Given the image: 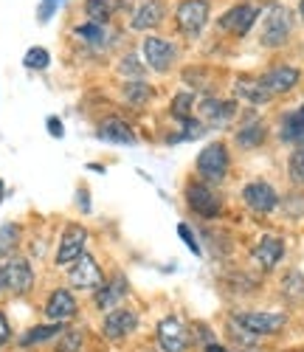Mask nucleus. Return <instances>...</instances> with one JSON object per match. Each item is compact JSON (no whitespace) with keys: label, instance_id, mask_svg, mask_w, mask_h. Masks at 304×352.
<instances>
[{"label":"nucleus","instance_id":"obj_26","mask_svg":"<svg viewBox=\"0 0 304 352\" xmlns=\"http://www.w3.org/2000/svg\"><path fill=\"white\" fill-rule=\"evenodd\" d=\"M149 96H152V87H149L146 82H141V79H130V82H124V99H127L130 104L141 107V104H146Z\"/></svg>","mask_w":304,"mask_h":352},{"label":"nucleus","instance_id":"obj_2","mask_svg":"<svg viewBox=\"0 0 304 352\" xmlns=\"http://www.w3.org/2000/svg\"><path fill=\"white\" fill-rule=\"evenodd\" d=\"M228 166H231V158H228V146L223 141L208 144L197 155V175L206 184H220L228 175Z\"/></svg>","mask_w":304,"mask_h":352},{"label":"nucleus","instance_id":"obj_17","mask_svg":"<svg viewBox=\"0 0 304 352\" xmlns=\"http://www.w3.org/2000/svg\"><path fill=\"white\" fill-rule=\"evenodd\" d=\"M164 0H141V3L133 9L130 25L135 32H146V28H155L164 20Z\"/></svg>","mask_w":304,"mask_h":352},{"label":"nucleus","instance_id":"obj_13","mask_svg":"<svg viewBox=\"0 0 304 352\" xmlns=\"http://www.w3.org/2000/svg\"><path fill=\"white\" fill-rule=\"evenodd\" d=\"M175 56H177V48H175L169 40H164V37H146V40H144V60H146V68L164 74V71H169V65H172Z\"/></svg>","mask_w":304,"mask_h":352},{"label":"nucleus","instance_id":"obj_20","mask_svg":"<svg viewBox=\"0 0 304 352\" xmlns=\"http://www.w3.org/2000/svg\"><path fill=\"white\" fill-rule=\"evenodd\" d=\"M124 296H127V282H124V276H116V282H105L94 293V302L99 310H107V307H116Z\"/></svg>","mask_w":304,"mask_h":352},{"label":"nucleus","instance_id":"obj_25","mask_svg":"<svg viewBox=\"0 0 304 352\" xmlns=\"http://www.w3.org/2000/svg\"><path fill=\"white\" fill-rule=\"evenodd\" d=\"M65 327L59 324V321H54V324H43V327H34V330H28L23 338H20V344L23 346H32V344H40V341H48V338H56L59 333H63Z\"/></svg>","mask_w":304,"mask_h":352},{"label":"nucleus","instance_id":"obj_40","mask_svg":"<svg viewBox=\"0 0 304 352\" xmlns=\"http://www.w3.org/2000/svg\"><path fill=\"white\" fill-rule=\"evenodd\" d=\"M298 14H301V20H304V0H301V6H298Z\"/></svg>","mask_w":304,"mask_h":352},{"label":"nucleus","instance_id":"obj_21","mask_svg":"<svg viewBox=\"0 0 304 352\" xmlns=\"http://www.w3.org/2000/svg\"><path fill=\"white\" fill-rule=\"evenodd\" d=\"M237 94L246 102H251V104H265L270 99V91L262 85V79H248V76L237 79Z\"/></svg>","mask_w":304,"mask_h":352},{"label":"nucleus","instance_id":"obj_8","mask_svg":"<svg viewBox=\"0 0 304 352\" xmlns=\"http://www.w3.org/2000/svg\"><path fill=\"white\" fill-rule=\"evenodd\" d=\"M257 17H259V6H254V3H237V6H231L223 17H220V28L223 32H228V34H237V37H246L248 32H251V25L257 23Z\"/></svg>","mask_w":304,"mask_h":352},{"label":"nucleus","instance_id":"obj_12","mask_svg":"<svg viewBox=\"0 0 304 352\" xmlns=\"http://www.w3.org/2000/svg\"><path fill=\"white\" fill-rule=\"evenodd\" d=\"M242 200H246L248 209H254L259 214H268V212H273L279 206L276 189H273L270 184H265V181H251V184L242 186Z\"/></svg>","mask_w":304,"mask_h":352},{"label":"nucleus","instance_id":"obj_11","mask_svg":"<svg viewBox=\"0 0 304 352\" xmlns=\"http://www.w3.org/2000/svg\"><path fill=\"white\" fill-rule=\"evenodd\" d=\"M3 279H6V290H12L14 296H25V293L34 287V271L28 265V259H23V256H12L6 262Z\"/></svg>","mask_w":304,"mask_h":352},{"label":"nucleus","instance_id":"obj_29","mask_svg":"<svg viewBox=\"0 0 304 352\" xmlns=\"http://www.w3.org/2000/svg\"><path fill=\"white\" fill-rule=\"evenodd\" d=\"M192 104H195V96L192 94H177L172 99V116H175V119H180V122L192 119Z\"/></svg>","mask_w":304,"mask_h":352},{"label":"nucleus","instance_id":"obj_10","mask_svg":"<svg viewBox=\"0 0 304 352\" xmlns=\"http://www.w3.org/2000/svg\"><path fill=\"white\" fill-rule=\"evenodd\" d=\"M158 344L164 352H186L189 349V330L184 327V321L166 316L158 321Z\"/></svg>","mask_w":304,"mask_h":352},{"label":"nucleus","instance_id":"obj_4","mask_svg":"<svg viewBox=\"0 0 304 352\" xmlns=\"http://www.w3.org/2000/svg\"><path fill=\"white\" fill-rule=\"evenodd\" d=\"M186 203H189V209L203 220H215L223 209V200L215 195V189L206 186V184H197V181H192L186 186Z\"/></svg>","mask_w":304,"mask_h":352},{"label":"nucleus","instance_id":"obj_15","mask_svg":"<svg viewBox=\"0 0 304 352\" xmlns=\"http://www.w3.org/2000/svg\"><path fill=\"white\" fill-rule=\"evenodd\" d=\"M251 256H254L257 265H259V268H265V271L276 268L279 262H282V256H285V243H282V237H273V234H265V237L254 245Z\"/></svg>","mask_w":304,"mask_h":352},{"label":"nucleus","instance_id":"obj_18","mask_svg":"<svg viewBox=\"0 0 304 352\" xmlns=\"http://www.w3.org/2000/svg\"><path fill=\"white\" fill-rule=\"evenodd\" d=\"M99 138L110 141V144H135L133 127L124 119H116V116H110V119H105L99 124Z\"/></svg>","mask_w":304,"mask_h":352},{"label":"nucleus","instance_id":"obj_31","mask_svg":"<svg viewBox=\"0 0 304 352\" xmlns=\"http://www.w3.org/2000/svg\"><path fill=\"white\" fill-rule=\"evenodd\" d=\"M79 40H85V43H90V45H102L105 40V32H102V25H96V23H85V25H76V32H74Z\"/></svg>","mask_w":304,"mask_h":352},{"label":"nucleus","instance_id":"obj_36","mask_svg":"<svg viewBox=\"0 0 304 352\" xmlns=\"http://www.w3.org/2000/svg\"><path fill=\"white\" fill-rule=\"evenodd\" d=\"M9 336H12L9 321H6V316H3V313H0V346H3V344L9 341Z\"/></svg>","mask_w":304,"mask_h":352},{"label":"nucleus","instance_id":"obj_24","mask_svg":"<svg viewBox=\"0 0 304 352\" xmlns=\"http://www.w3.org/2000/svg\"><path fill=\"white\" fill-rule=\"evenodd\" d=\"M113 9H116L113 0H85V12L90 23H96V25H105L113 17Z\"/></svg>","mask_w":304,"mask_h":352},{"label":"nucleus","instance_id":"obj_23","mask_svg":"<svg viewBox=\"0 0 304 352\" xmlns=\"http://www.w3.org/2000/svg\"><path fill=\"white\" fill-rule=\"evenodd\" d=\"M265 141V127L262 122H248V124H242V130L237 133V144L239 146H246V150H254V146H259Z\"/></svg>","mask_w":304,"mask_h":352},{"label":"nucleus","instance_id":"obj_6","mask_svg":"<svg viewBox=\"0 0 304 352\" xmlns=\"http://www.w3.org/2000/svg\"><path fill=\"white\" fill-rule=\"evenodd\" d=\"M68 282L76 287V290H90V293H96L102 285H105V274L99 268V262L85 254L79 256L74 265H71V274H68Z\"/></svg>","mask_w":304,"mask_h":352},{"label":"nucleus","instance_id":"obj_5","mask_svg":"<svg viewBox=\"0 0 304 352\" xmlns=\"http://www.w3.org/2000/svg\"><path fill=\"white\" fill-rule=\"evenodd\" d=\"M175 20L186 37H197L208 23V0H184L175 12Z\"/></svg>","mask_w":304,"mask_h":352},{"label":"nucleus","instance_id":"obj_28","mask_svg":"<svg viewBox=\"0 0 304 352\" xmlns=\"http://www.w3.org/2000/svg\"><path fill=\"white\" fill-rule=\"evenodd\" d=\"M82 330H63L59 333V341H56V352H79L82 349Z\"/></svg>","mask_w":304,"mask_h":352},{"label":"nucleus","instance_id":"obj_27","mask_svg":"<svg viewBox=\"0 0 304 352\" xmlns=\"http://www.w3.org/2000/svg\"><path fill=\"white\" fill-rule=\"evenodd\" d=\"M20 243V226L14 223H6L0 226V256H9Z\"/></svg>","mask_w":304,"mask_h":352},{"label":"nucleus","instance_id":"obj_19","mask_svg":"<svg viewBox=\"0 0 304 352\" xmlns=\"http://www.w3.org/2000/svg\"><path fill=\"white\" fill-rule=\"evenodd\" d=\"M200 113H203L206 124H211V127H223V124H228V122L234 119L237 107H234V102H217V99H206V102L200 104Z\"/></svg>","mask_w":304,"mask_h":352},{"label":"nucleus","instance_id":"obj_32","mask_svg":"<svg viewBox=\"0 0 304 352\" xmlns=\"http://www.w3.org/2000/svg\"><path fill=\"white\" fill-rule=\"evenodd\" d=\"M290 178L296 184H304V146L290 155Z\"/></svg>","mask_w":304,"mask_h":352},{"label":"nucleus","instance_id":"obj_16","mask_svg":"<svg viewBox=\"0 0 304 352\" xmlns=\"http://www.w3.org/2000/svg\"><path fill=\"white\" fill-rule=\"evenodd\" d=\"M298 79H301L298 68H293V65H276V68H270V71L262 76V85L268 87L270 96H273V94H287V91H293V87L298 85Z\"/></svg>","mask_w":304,"mask_h":352},{"label":"nucleus","instance_id":"obj_33","mask_svg":"<svg viewBox=\"0 0 304 352\" xmlns=\"http://www.w3.org/2000/svg\"><path fill=\"white\" fill-rule=\"evenodd\" d=\"M135 60H138V56H133V54H127V56H124V60H121V63H118V71H121V74H124V76H133V79H141V74H144V68H141V65H138Z\"/></svg>","mask_w":304,"mask_h":352},{"label":"nucleus","instance_id":"obj_39","mask_svg":"<svg viewBox=\"0 0 304 352\" xmlns=\"http://www.w3.org/2000/svg\"><path fill=\"white\" fill-rule=\"evenodd\" d=\"M6 287V279H3V268H0V290Z\"/></svg>","mask_w":304,"mask_h":352},{"label":"nucleus","instance_id":"obj_7","mask_svg":"<svg viewBox=\"0 0 304 352\" xmlns=\"http://www.w3.org/2000/svg\"><path fill=\"white\" fill-rule=\"evenodd\" d=\"M85 243H87L85 226H76V223L65 226L63 237H59V248H56V265L59 268L74 265V262L82 256V251H85Z\"/></svg>","mask_w":304,"mask_h":352},{"label":"nucleus","instance_id":"obj_38","mask_svg":"<svg viewBox=\"0 0 304 352\" xmlns=\"http://www.w3.org/2000/svg\"><path fill=\"white\" fill-rule=\"evenodd\" d=\"M206 352H226V349H223V346H217V344H208V349H206Z\"/></svg>","mask_w":304,"mask_h":352},{"label":"nucleus","instance_id":"obj_9","mask_svg":"<svg viewBox=\"0 0 304 352\" xmlns=\"http://www.w3.org/2000/svg\"><path fill=\"white\" fill-rule=\"evenodd\" d=\"M135 327H138V313L130 310V307H116V310H110V313L105 316V321H102V333H105V338H110V341H121V338L133 336Z\"/></svg>","mask_w":304,"mask_h":352},{"label":"nucleus","instance_id":"obj_41","mask_svg":"<svg viewBox=\"0 0 304 352\" xmlns=\"http://www.w3.org/2000/svg\"><path fill=\"white\" fill-rule=\"evenodd\" d=\"M0 200H3V181H0Z\"/></svg>","mask_w":304,"mask_h":352},{"label":"nucleus","instance_id":"obj_37","mask_svg":"<svg viewBox=\"0 0 304 352\" xmlns=\"http://www.w3.org/2000/svg\"><path fill=\"white\" fill-rule=\"evenodd\" d=\"M48 130H51V135H63V127H59V119H54V116H51V119H48Z\"/></svg>","mask_w":304,"mask_h":352},{"label":"nucleus","instance_id":"obj_35","mask_svg":"<svg viewBox=\"0 0 304 352\" xmlns=\"http://www.w3.org/2000/svg\"><path fill=\"white\" fill-rule=\"evenodd\" d=\"M177 234H180V237H184V243L189 245V251H192V254H200V245L195 243V234L189 231V226L180 223V226H177Z\"/></svg>","mask_w":304,"mask_h":352},{"label":"nucleus","instance_id":"obj_3","mask_svg":"<svg viewBox=\"0 0 304 352\" xmlns=\"http://www.w3.org/2000/svg\"><path fill=\"white\" fill-rule=\"evenodd\" d=\"M285 316L282 313H234V324L242 327L246 333L251 336H273V333H279L285 327Z\"/></svg>","mask_w":304,"mask_h":352},{"label":"nucleus","instance_id":"obj_14","mask_svg":"<svg viewBox=\"0 0 304 352\" xmlns=\"http://www.w3.org/2000/svg\"><path fill=\"white\" fill-rule=\"evenodd\" d=\"M76 313H79V305H76L74 293L68 287H56L48 296V302H45V316L51 321H59V324L68 321V318H74Z\"/></svg>","mask_w":304,"mask_h":352},{"label":"nucleus","instance_id":"obj_22","mask_svg":"<svg viewBox=\"0 0 304 352\" xmlns=\"http://www.w3.org/2000/svg\"><path fill=\"white\" fill-rule=\"evenodd\" d=\"M282 141H304V104L290 110L285 119H282Z\"/></svg>","mask_w":304,"mask_h":352},{"label":"nucleus","instance_id":"obj_34","mask_svg":"<svg viewBox=\"0 0 304 352\" xmlns=\"http://www.w3.org/2000/svg\"><path fill=\"white\" fill-rule=\"evenodd\" d=\"M59 6H63V0H43V3H40V12H37L40 23H48Z\"/></svg>","mask_w":304,"mask_h":352},{"label":"nucleus","instance_id":"obj_30","mask_svg":"<svg viewBox=\"0 0 304 352\" xmlns=\"http://www.w3.org/2000/svg\"><path fill=\"white\" fill-rule=\"evenodd\" d=\"M23 63H25V68H32V71H43L51 63V54L45 48H28L25 56H23Z\"/></svg>","mask_w":304,"mask_h":352},{"label":"nucleus","instance_id":"obj_1","mask_svg":"<svg viewBox=\"0 0 304 352\" xmlns=\"http://www.w3.org/2000/svg\"><path fill=\"white\" fill-rule=\"evenodd\" d=\"M293 28V14L282 3H270L262 20V45L265 48H279L287 43Z\"/></svg>","mask_w":304,"mask_h":352}]
</instances>
